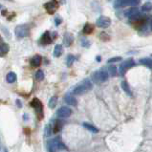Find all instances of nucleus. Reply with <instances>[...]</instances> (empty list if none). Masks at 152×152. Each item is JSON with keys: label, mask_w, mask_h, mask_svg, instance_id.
<instances>
[{"label": "nucleus", "mask_w": 152, "mask_h": 152, "mask_svg": "<svg viewBox=\"0 0 152 152\" xmlns=\"http://www.w3.org/2000/svg\"><path fill=\"white\" fill-rule=\"evenodd\" d=\"M93 85H92V82L89 78H85V80L82 81L81 83H78L77 86L74 88L73 90V94L74 95H82L87 93L88 91H90Z\"/></svg>", "instance_id": "1"}, {"label": "nucleus", "mask_w": 152, "mask_h": 152, "mask_svg": "<svg viewBox=\"0 0 152 152\" xmlns=\"http://www.w3.org/2000/svg\"><path fill=\"white\" fill-rule=\"evenodd\" d=\"M108 72L104 69H101L99 71H96L92 75V81L95 83H102L108 80Z\"/></svg>", "instance_id": "2"}, {"label": "nucleus", "mask_w": 152, "mask_h": 152, "mask_svg": "<svg viewBox=\"0 0 152 152\" xmlns=\"http://www.w3.org/2000/svg\"><path fill=\"white\" fill-rule=\"evenodd\" d=\"M64 144L61 143L59 138L52 139L47 143V149L48 152H58V150L63 149Z\"/></svg>", "instance_id": "3"}, {"label": "nucleus", "mask_w": 152, "mask_h": 152, "mask_svg": "<svg viewBox=\"0 0 152 152\" xmlns=\"http://www.w3.org/2000/svg\"><path fill=\"white\" fill-rule=\"evenodd\" d=\"M30 28L27 24L17 25L15 29V35L17 38H24L29 35Z\"/></svg>", "instance_id": "4"}, {"label": "nucleus", "mask_w": 152, "mask_h": 152, "mask_svg": "<svg viewBox=\"0 0 152 152\" xmlns=\"http://www.w3.org/2000/svg\"><path fill=\"white\" fill-rule=\"evenodd\" d=\"M125 16L131 21H137L142 18V15L140 14V12H139V10L135 7L128 9L127 11L125 12Z\"/></svg>", "instance_id": "5"}, {"label": "nucleus", "mask_w": 152, "mask_h": 152, "mask_svg": "<svg viewBox=\"0 0 152 152\" xmlns=\"http://www.w3.org/2000/svg\"><path fill=\"white\" fill-rule=\"evenodd\" d=\"M31 105L35 108V111L38 116L39 120L43 118V104H42V102L38 99H34L31 102Z\"/></svg>", "instance_id": "6"}, {"label": "nucleus", "mask_w": 152, "mask_h": 152, "mask_svg": "<svg viewBox=\"0 0 152 152\" xmlns=\"http://www.w3.org/2000/svg\"><path fill=\"white\" fill-rule=\"evenodd\" d=\"M58 7H59V4L58 0H51V1L46 2L44 4V8L49 15H54L55 12H57Z\"/></svg>", "instance_id": "7"}, {"label": "nucleus", "mask_w": 152, "mask_h": 152, "mask_svg": "<svg viewBox=\"0 0 152 152\" xmlns=\"http://www.w3.org/2000/svg\"><path fill=\"white\" fill-rule=\"evenodd\" d=\"M135 65V61L133 58H128L124 60L123 63L120 65V74L124 75L130 68H132Z\"/></svg>", "instance_id": "8"}, {"label": "nucleus", "mask_w": 152, "mask_h": 152, "mask_svg": "<svg viewBox=\"0 0 152 152\" xmlns=\"http://www.w3.org/2000/svg\"><path fill=\"white\" fill-rule=\"evenodd\" d=\"M96 24L99 28H101V29H106L108 28L109 26L111 25V19L107 17V16H104V15H101L100 16L97 21H96Z\"/></svg>", "instance_id": "9"}, {"label": "nucleus", "mask_w": 152, "mask_h": 152, "mask_svg": "<svg viewBox=\"0 0 152 152\" xmlns=\"http://www.w3.org/2000/svg\"><path fill=\"white\" fill-rule=\"evenodd\" d=\"M71 114H72L71 108L67 106H62L57 111V115L58 118H68L71 116Z\"/></svg>", "instance_id": "10"}, {"label": "nucleus", "mask_w": 152, "mask_h": 152, "mask_svg": "<svg viewBox=\"0 0 152 152\" xmlns=\"http://www.w3.org/2000/svg\"><path fill=\"white\" fill-rule=\"evenodd\" d=\"M52 41H53V39H52V36H51L50 32L46 31L44 34L42 35V36H41L40 43L42 45H49V44L52 43Z\"/></svg>", "instance_id": "11"}, {"label": "nucleus", "mask_w": 152, "mask_h": 152, "mask_svg": "<svg viewBox=\"0 0 152 152\" xmlns=\"http://www.w3.org/2000/svg\"><path fill=\"white\" fill-rule=\"evenodd\" d=\"M73 41H74V36L70 33H65L64 34V37H63V43L66 47H69L71 46Z\"/></svg>", "instance_id": "12"}, {"label": "nucleus", "mask_w": 152, "mask_h": 152, "mask_svg": "<svg viewBox=\"0 0 152 152\" xmlns=\"http://www.w3.org/2000/svg\"><path fill=\"white\" fill-rule=\"evenodd\" d=\"M30 62H31V65L33 67H38V66H40L41 62H42V58L39 55H35V57L32 58Z\"/></svg>", "instance_id": "13"}, {"label": "nucleus", "mask_w": 152, "mask_h": 152, "mask_svg": "<svg viewBox=\"0 0 152 152\" xmlns=\"http://www.w3.org/2000/svg\"><path fill=\"white\" fill-rule=\"evenodd\" d=\"M65 101L66 103H68L69 105H72V106H76V105H77V100H76L74 96H72L71 94H67L65 96Z\"/></svg>", "instance_id": "14"}, {"label": "nucleus", "mask_w": 152, "mask_h": 152, "mask_svg": "<svg viewBox=\"0 0 152 152\" xmlns=\"http://www.w3.org/2000/svg\"><path fill=\"white\" fill-rule=\"evenodd\" d=\"M93 31H94V26L90 24V23H86V24L84 25L83 30H82V33L85 35H90L93 33Z\"/></svg>", "instance_id": "15"}, {"label": "nucleus", "mask_w": 152, "mask_h": 152, "mask_svg": "<svg viewBox=\"0 0 152 152\" xmlns=\"http://www.w3.org/2000/svg\"><path fill=\"white\" fill-rule=\"evenodd\" d=\"M62 53H63V47H62V45H60V44L56 45L55 49H54V57H56V58L60 57L62 55Z\"/></svg>", "instance_id": "16"}, {"label": "nucleus", "mask_w": 152, "mask_h": 152, "mask_svg": "<svg viewBox=\"0 0 152 152\" xmlns=\"http://www.w3.org/2000/svg\"><path fill=\"white\" fill-rule=\"evenodd\" d=\"M10 48L9 45L6 43H1L0 44V57H4V56L9 52Z\"/></svg>", "instance_id": "17"}, {"label": "nucleus", "mask_w": 152, "mask_h": 152, "mask_svg": "<svg viewBox=\"0 0 152 152\" xmlns=\"http://www.w3.org/2000/svg\"><path fill=\"white\" fill-rule=\"evenodd\" d=\"M140 63L143 64L146 67L152 69V58H141L140 59Z\"/></svg>", "instance_id": "18"}, {"label": "nucleus", "mask_w": 152, "mask_h": 152, "mask_svg": "<svg viewBox=\"0 0 152 152\" xmlns=\"http://www.w3.org/2000/svg\"><path fill=\"white\" fill-rule=\"evenodd\" d=\"M6 81H7V82H9V83H14V82L16 81L15 73H14V72L8 73L7 76H6Z\"/></svg>", "instance_id": "19"}, {"label": "nucleus", "mask_w": 152, "mask_h": 152, "mask_svg": "<svg viewBox=\"0 0 152 152\" xmlns=\"http://www.w3.org/2000/svg\"><path fill=\"white\" fill-rule=\"evenodd\" d=\"M121 88H123V90L126 93L128 96H131L132 93H131V90H130V87H129V85H128V83L125 81H121Z\"/></svg>", "instance_id": "20"}, {"label": "nucleus", "mask_w": 152, "mask_h": 152, "mask_svg": "<svg viewBox=\"0 0 152 152\" xmlns=\"http://www.w3.org/2000/svg\"><path fill=\"white\" fill-rule=\"evenodd\" d=\"M83 126L86 128L87 130L89 131H91V132H93V133H98L99 132V129L96 126H94L93 124H88V123H83Z\"/></svg>", "instance_id": "21"}, {"label": "nucleus", "mask_w": 152, "mask_h": 152, "mask_svg": "<svg viewBox=\"0 0 152 152\" xmlns=\"http://www.w3.org/2000/svg\"><path fill=\"white\" fill-rule=\"evenodd\" d=\"M62 126H63V123L60 121H57L54 124V128H53V130H54L55 133H57V132H59L61 130Z\"/></svg>", "instance_id": "22"}, {"label": "nucleus", "mask_w": 152, "mask_h": 152, "mask_svg": "<svg viewBox=\"0 0 152 152\" xmlns=\"http://www.w3.org/2000/svg\"><path fill=\"white\" fill-rule=\"evenodd\" d=\"M108 75H110L111 77H115L117 75V67L114 65H111L108 67Z\"/></svg>", "instance_id": "23"}, {"label": "nucleus", "mask_w": 152, "mask_h": 152, "mask_svg": "<svg viewBox=\"0 0 152 152\" xmlns=\"http://www.w3.org/2000/svg\"><path fill=\"white\" fill-rule=\"evenodd\" d=\"M57 103H58V97L54 96V97H52L50 99L48 105H49V107H50V108H55L56 105H57Z\"/></svg>", "instance_id": "24"}, {"label": "nucleus", "mask_w": 152, "mask_h": 152, "mask_svg": "<svg viewBox=\"0 0 152 152\" xmlns=\"http://www.w3.org/2000/svg\"><path fill=\"white\" fill-rule=\"evenodd\" d=\"M75 61V57L73 55H68L67 56V58H66V65H67V67H71L74 63Z\"/></svg>", "instance_id": "25"}, {"label": "nucleus", "mask_w": 152, "mask_h": 152, "mask_svg": "<svg viewBox=\"0 0 152 152\" xmlns=\"http://www.w3.org/2000/svg\"><path fill=\"white\" fill-rule=\"evenodd\" d=\"M152 10V4L150 2H146V3H144V4L143 5V7H142V11L143 12H150Z\"/></svg>", "instance_id": "26"}, {"label": "nucleus", "mask_w": 152, "mask_h": 152, "mask_svg": "<svg viewBox=\"0 0 152 152\" xmlns=\"http://www.w3.org/2000/svg\"><path fill=\"white\" fill-rule=\"evenodd\" d=\"M35 78H36V80L37 81H42L44 78V73L42 70H37V72H36V74H35Z\"/></svg>", "instance_id": "27"}, {"label": "nucleus", "mask_w": 152, "mask_h": 152, "mask_svg": "<svg viewBox=\"0 0 152 152\" xmlns=\"http://www.w3.org/2000/svg\"><path fill=\"white\" fill-rule=\"evenodd\" d=\"M141 0H125V2H126V5H129V6H132V7H135V6H137L139 3H140Z\"/></svg>", "instance_id": "28"}, {"label": "nucleus", "mask_w": 152, "mask_h": 152, "mask_svg": "<svg viewBox=\"0 0 152 152\" xmlns=\"http://www.w3.org/2000/svg\"><path fill=\"white\" fill-rule=\"evenodd\" d=\"M121 57H114V58H109L107 62L108 63H114V62H119V61H121Z\"/></svg>", "instance_id": "29"}, {"label": "nucleus", "mask_w": 152, "mask_h": 152, "mask_svg": "<svg viewBox=\"0 0 152 152\" xmlns=\"http://www.w3.org/2000/svg\"><path fill=\"white\" fill-rule=\"evenodd\" d=\"M81 45L85 48H88L89 46H90V42H89V40H87L86 38H81Z\"/></svg>", "instance_id": "30"}, {"label": "nucleus", "mask_w": 152, "mask_h": 152, "mask_svg": "<svg viewBox=\"0 0 152 152\" xmlns=\"http://www.w3.org/2000/svg\"><path fill=\"white\" fill-rule=\"evenodd\" d=\"M100 38L101 39V40H103V41H106V40H109V35L106 34V33H104V32H102L101 34L100 35Z\"/></svg>", "instance_id": "31"}, {"label": "nucleus", "mask_w": 152, "mask_h": 152, "mask_svg": "<svg viewBox=\"0 0 152 152\" xmlns=\"http://www.w3.org/2000/svg\"><path fill=\"white\" fill-rule=\"evenodd\" d=\"M55 22H56V23H55L56 26H58V25L62 22V18H61V17H56V18H55Z\"/></svg>", "instance_id": "32"}, {"label": "nucleus", "mask_w": 152, "mask_h": 152, "mask_svg": "<svg viewBox=\"0 0 152 152\" xmlns=\"http://www.w3.org/2000/svg\"><path fill=\"white\" fill-rule=\"evenodd\" d=\"M16 102H17V105H18V106L20 107V106H21V102H19V101H18V100L16 101Z\"/></svg>", "instance_id": "33"}, {"label": "nucleus", "mask_w": 152, "mask_h": 152, "mask_svg": "<svg viewBox=\"0 0 152 152\" xmlns=\"http://www.w3.org/2000/svg\"><path fill=\"white\" fill-rule=\"evenodd\" d=\"M97 60L98 61H101V57H97Z\"/></svg>", "instance_id": "34"}, {"label": "nucleus", "mask_w": 152, "mask_h": 152, "mask_svg": "<svg viewBox=\"0 0 152 152\" xmlns=\"http://www.w3.org/2000/svg\"><path fill=\"white\" fill-rule=\"evenodd\" d=\"M2 7H3V6H2V5H0V10H1V9H2Z\"/></svg>", "instance_id": "35"}]
</instances>
